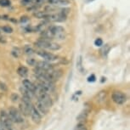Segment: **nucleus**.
Instances as JSON below:
<instances>
[{"label": "nucleus", "mask_w": 130, "mask_h": 130, "mask_svg": "<svg viewBox=\"0 0 130 130\" xmlns=\"http://www.w3.org/2000/svg\"><path fill=\"white\" fill-rule=\"evenodd\" d=\"M48 14H50V13L47 11L45 12H43V11H38V12H36V13H34V16L37 17V18L38 19H44L46 20L48 18Z\"/></svg>", "instance_id": "14"}, {"label": "nucleus", "mask_w": 130, "mask_h": 130, "mask_svg": "<svg viewBox=\"0 0 130 130\" xmlns=\"http://www.w3.org/2000/svg\"><path fill=\"white\" fill-rule=\"evenodd\" d=\"M36 67L39 68V69L44 71V72H50L53 70L52 65L46 62V61H39V62H37Z\"/></svg>", "instance_id": "10"}, {"label": "nucleus", "mask_w": 130, "mask_h": 130, "mask_svg": "<svg viewBox=\"0 0 130 130\" xmlns=\"http://www.w3.org/2000/svg\"><path fill=\"white\" fill-rule=\"evenodd\" d=\"M28 21H29V17H27V16H22L21 18V23H25Z\"/></svg>", "instance_id": "28"}, {"label": "nucleus", "mask_w": 130, "mask_h": 130, "mask_svg": "<svg viewBox=\"0 0 130 130\" xmlns=\"http://www.w3.org/2000/svg\"><path fill=\"white\" fill-rule=\"evenodd\" d=\"M2 31H2V27H0V34H1Z\"/></svg>", "instance_id": "32"}, {"label": "nucleus", "mask_w": 130, "mask_h": 130, "mask_svg": "<svg viewBox=\"0 0 130 130\" xmlns=\"http://www.w3.org/2000/svg\"><path fill=\"white\" fill-rule=\"evenodd\" d=\"M95 80H96V77H95L94 74H92L91 76H89V77H88V81H89V83L90 82H91V83L95 82Z\"/></svg>", "instance_id": "26"}, {"label": "nucleus", "mask_w": 130, "mask_h": 130, "mask_svg": "<svg viewBox=\"0 0 130 130\" xmlns=\"http://www.w3.org/2000/svg\"><path fill=\"white\" fill-rule=\"evenodd\" d=\"M77 69L83 73V60H82V56H79V57H78V60L77 61Z\"/></svg>", "instance_id": "19"}, {"label": "nucleus", "mask_w": 130, "mask_h": 130, "mask_svg": "<svg viewBox=\"0 0 130 130\" xmlns=\"http://www.w3.org/2000/svg\"><path fill=\"white\" fill-rule=\"evenodd\" d=\"M51 32H52L53 36H54V38H56L58 39H64L66 37V30L65 28L62 27L60 26H50L48 28Z\"/></svg>", "instance_id": "5"}, {"label": "nucleus", "mask_w": 130, "mask_h": 130, "mask_svg": "<svg viewBox=\"0 0 130 130\" xmlns=\"http://www.w3.org/2000/svg\"><path fill=\"white\" fill-rule=\"evenodd\" d=\"M36 1L37 0H21V5H24V6L30 5V4H34V5H36Z\"/></svg>", "instance_id": "17"}, {"label": "nucleus", "mask_w": 130, "mask_h": 130, "mask_svg": "<svg viewBox=\"0 0 130 130\" xmlns=\"http://www.w3.org/2000/svg\"><path fill=\"white\" fill-rule=\"evenodd\" d=\"M111 50V46L109 44H105L101 48V54L103 56H106L108 55V53Z\"/></svg>", "instance_id": "16"}, {"label": "nucleus", "mask_w": 130, "mask_h": 130, "mask_svg": "<svg viewBox=\"0 0 130 130\" xmlns=\"http://www.w3.org/2000/svg\"><path fill=\"white\" fill-rule=\"evenodd\" d=\"M22 84H23V88L24 89H26V90H28V91H30L31 93H35L36 91V85L34 84L31 82V81H29L27 79H25L23 80L22 82Z\"/></svg>", "instance_id": "11"}, {"label": "nucleus", "mask_w": 130, "mask_h": 130, "mask_svg": "<svg viewBox=\"0 0 130 130\" xmlns=\"http://www.w3.org/2000/svg\"><path fill=\"white\" fill-rule=\"evenodd\" d=\"M37 61L34 58H29L26 60V63H27L28 66H31V67H36L37 65Z\"/></svg>", "instance_id": "21"}, {"label": "nucleus", "mask_w": 130, "mask_h": 130, "mask_svg": "<svg viewBox=\"0 0 130 130\" xmlns=\"http://www.w3.org/2000/svg\"><path fill=\"white\" fill-rule=\"evenodd\" d=\"M30 116L31 117V120L37 124H39L41 122V114L38 111V110L36 109L35 106H32L30 111Z\"/></svg>", "instance_id": "9"}, {"label": "nucleus", "mask_w": 130, "mask_h": 130, "mask_svg": "<svg viewBox=\"0 0 130 130\" xmlns=\"http://www.w3.org/2000/svg\"><path fill=\"white\" fill-rule=\"evenodd\" d=\"M24 52H25V54H26V55H32L34 53V50L30 46H26L25 48H24Z\"/></svg>", "instance_id": "23"}, {"label": "nucleus", "mask_w": 130, "mask_h": 130, "mask_svg": "<svg viewBox=\"0 0 130 130\" xmlns=\"http://www.w3.org/2000/svg\"><path fill=\"white\" fill-rule=\"evenodd\" d=\"M10 130H17V129L15 128V127H13V128H12V129H10Z\"/></svg>", "instance_id": "31"}, {"label": "nucleus", "mask_w": 130, "mask_h": 130, "mask_svg": "<svg viewBox=\"0 0 130 130\" xmlns=\"http://www.w3.org/2000/svg\"><path fill=\"white\" fill-rule=\"evenodd\" d=\"M37 55H39L40 57H42L43 60H47V61H55L58 60V57L56 55H55L54 54L46 52V51H43V50H39L37 51Z\"/></svg>", "instance_id": "7"}, {"label": "nucleus", "mask_w": 130, "mask_h": 130, "mask_svg": "<svg viewBox=\"0 0 130 130\" xmlns=\"http://www.w3.org/2000/svg\"><path fill=\"white\" fill-rule=\"evenodd\" d=\"M34 94H36L38 98V100L44 103L48 107L52 106L53 102H52V99H51L50 95L48 94V92H46L39 84L38 86H36V91Z\"/></svg>", "instance_id": "1"}, {"label": "nucleus", "mask_w": 130, "mask_h": 130, "mask_svg": "<svg viewBox=\"0 0 130 130\" xmlns=\"http://www.w3.org/2000/svg\"><path fill=\"white\" fill-rule=\"evenodd\" d=\"M74 130H88V128L85 124L82 123V122H79V123H77L75 126Z\"/></svg>", "instance_id": "20"}, {"label": "nucleus", "mask_w": 130, "mask_h": 130, "mask_svg": "<svg viewBox=\"0 0 130 130\" xmlns=\"http://www.w3.org/2000/svg\"><path fill=\"white\" fill-rule=\"evenodd\" d=\"M0 89L3 90V91H7V90H8V87L6 86L5 83L0 82Z\"/></svg>", "instance_id": "25"}, {"label": "nucleus", "mask_w": 130, "mask_h": 130, "mask_svg": "<svg viewBox=\"0 0 130 130\" xmlns=\"http://www.w3.org/2000/svg\"><path fill=\"white\" fill-rule=\"evenodd\" d=\"M0 43H6V40H5V38H2V37H0Z\"/></svg>", "instance_id": "29"}, {"label": "nucleus", "mask_w": 130, "mask_h": 130, "mask_svg": "<svg viewBox=\"0 0 130 130\" xmlns=\"http://www.w3.org/2000/svg\"><path fill=\"white\" fill-rule=\"evenodd\" d=\"M0 124L6 130H10L14 127V122L11 121L9 114L4 110L0 111Z\"/></svg>", "instance_id": "3"}, {"label": "nucleus", "mask_w": 130, "mask_h": 130, "mask_svg": "<svg viewBox=\"0 0 130 130\" xmlns=\"http://www.w3.org/2000/svg\"><path fill=\"white\" fill-rule=\"evenodd\" d=\"M17 73L19 74V76H21V77H25L27 76L28 74V69L27 67H23V66H21V67H18L17 69Z\"/></svg>", "instance_id": "13"}, {"label": "nucleus", "mask_w": 130, "mask_h": 130, "mask_svg": "<svg viewBox=\"0 0 130 130\" xmlns=\"http://www.w3.org/2000/svg\"><path fill=\"white\" fill-rule=\"evenodd\" d=\"M11 5V1L10 0H0V7H9Z\"/></svg>", "instance_id": "18"}, {"label": "nucleus", "mask_w": 130, "mask_h": 130, "mask_svg": "<svg viewBox=\"0 0 130 130\" xmlns=\"http://www.w3.org/2000/svg\"><path fill=\"white\" fill-rule=\"evenodd\" d=\"M9 116L10 117L11 121L14 123H21L23 122L22 115L15 107H10L9 110Z\"/></svg>", "instance_id": "4"}, {"label": "nucleus", "mask_w": 130, "mask_h": 130, "mask_svg": "<svg viewBox=\"0 0 130 130\" xmlns=\"http://www.w3.org/2000/svg\"><path fill=\"white\" fill-rule=\"evenodd\" d=\"M18 99H19L18 94H11V100H13V101H17Z\"/></svg>", "instance_id": "27"}, {"label": "nucleus", "mask_w": 130, "mask_h": 130, "mask_svg": "<svg viewBox=\"0 0 130 130\" xmlns=\"http://www.w3.org/2000/svg\"><path fill=\"white\" fill-rule=\"evenodd\" d=\"M2 31L6 33H12L13 32V28L9 26H4L2 27Z\"/></svg>", "instance_id": "22"}, {"label": "nucleus", "mask_w": 130, "mask_h": 130, "mask_svg": "<svg viewBox=\"0 0 130 130\" xmlns=\"http://www.w3.org/2000/svg\"><path fill=\"white\" fill-rule=\"evenodd\" d=\"M88 112H89L88 111H84L81 112V113L77 117V121L80 122L85 121V120L87 119V117H88Z\"/></svg>", "instance_id": "15"}, {"label": "nucleus", "mask_w": 130, "mask_h": 130, "mask_svg": "<svg viewBox=\"0 0 130 130\" xmlns=\"http://www.w3.org/2000/svg\"><path fill=\"white\" fill-rule=\"evenodd\" d=\"M35 45L38 46V48H46V50H59L61 48L60 45H59L58 43L50 42L48 40H45V39L43 38L38 39L35 43Z\"/></svg>", "instance_id": "2"}, {"label": "nucleus", "mask_w": 130, "mask_h": 130, "mask_svg": "<svg viewBox=\"0 0 130 130\" xmlns=\"http://www.w3.org/2000/svg\"><path fill=\"white\" fill-rule=\"evenodd\" d=\"M0 130H5V129H4V127H2V126H1V124H0Z\"/></svg>", "instance_id": "30"}, {"label": "nucleus", "mask_w": 130, "mask_h": 130, "mask_svg": "<svg viewBox=\"0 0 130 130\" xmlns=\"http://www.w3.org/2000/svg\"><path fill=\"white\" fill-rule=\"evenodd\" d=\"M36 109L38 110V111L39 112L40 114H43V115H46L50 111V107H48L44 103L42 102L41 100H38L37 101V104H36Z\"/></svg>", "instance_id": "8"}, {"label": "nucleus", "mask_w": 130, "mask_h": 130, "mask_svg": "<svg viewBox=\"0 0 130 130\" xmlns=\"http://www.w3.org/2000/svg\"><path fill=\"white\" fill-rule=\"evenodd\" d=\"M112 100L117 105H122L127 101V96L122 92L115 91L111 94Z\"/></svg>", "instance_id": "6"}, {"label": "nucleus", "mask_w": 130, "mask_h": 130, "mask_svg": "<svg viewBox=\"0 0 130 130\" xmlns=\"http://www.w3.org/2000/svg\"><path fill=\"white\" fill-rule=\"evenodd\" d=\"M48 3L55 6H67L70 4L68 0H48Z\"/></svg>", "instance_id": "12"}, {"label": "nucleus", "mask_w": 130, "mask_h": 130, "mask_svg": "<svg viewBox=\"0 0 130 130\" xmlns=\"http://www.w3.org/2000/svg\"><path fill=\"white\" fill-rule=\"evenodd\" d=\"M94 45L96 46V47H101L103 45V40L100 38H96L94 41Z\"/></svg>", "instance_id": "24"}]
</instances>
